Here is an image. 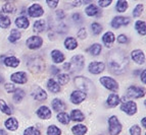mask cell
Masks as SVG:
<instances>
[{
  "label": "cell",
  "instance_id": "cell-23",
  "mask_svg": "<svg viewBox=\"0 0 146 135\" xmlns=\"http://www.w3.org/2000/svg\"><path fill=\"white\" fill-rule=\"evenodd\" d=\"M4 65L7 67L15 68L20 65V60L15 56H8L4 59Z\"/></svg>",
  "mask_w": 146,
  "mask_h": 135
},
{
  "label": "cell",
  "instance_id": "cell-50",
  "mask_svg": "<svg viewBox=\"0 0 146 135\" xmlns=\"http://www.w3.org/2000/svg\"><path fill=\"white\" fill-rule=\"evenodd\" d=\"M46 3L48 4V6L50 8H55L58 5V1L57 0H55V1H49V0H47Z\"/></svg>",
  "mask_w": 146,
  "mask_h": 135
},
{
  "label": "cell",
  "instance_id": "cell-54",
  "mask_svg": "<svg viewBox=\"0 0 146 135\" xmlns=\"http://www.w3.org/2000/svg\"><path fill=\"white\" fill-rule=\"evenodd\" d=\"M145 75H146V71H145V70H143V71H142V73H141V81L143 82V85H145V83H146Z\"/></svg>",
  "mask_w": 146,
  "mask_h": 135
},
{
  "label": "cell",
  "instance_id": "cell-34",
  "mask_svg": "<svg viewBox=\"0 0 146 135\" xmlns=\"http://www.w3.org/2000/svg\"><path fill=\"white\" fill-rule=\"evenodd\" d=\"M0 111L5 115H11L13 113L12 109L7 105V103L4 100H0Z\"/></svg>",
  "mask_w": 146,
  "mask_h": 135
},
{
  "label": "cell",
  "instance_id": "cell-43",
  "mask_svg": "<svg viewBox=\"0 0 146 135\" xmlns=\"http://www.w3.org/2000/svg\"><path fill=\"white\" fill-rule=\"evenodd\" d=\"M91 29H92V33L94 35H99L102 31V26L98 22H93L91 24Z\"/></svg>",
  "mask_w": 146,
  "mask_h": 135
},
{
  "label": "cell",
  "instance_id": "cell-32",
  "mask_svg": "<svg viewBox=\"0 0 146 135\" xmlns=\"http://www.w3.org/2000/svg\"><path fill=\"white\" fill-rule=\"evenodd\" d=\"M135 29H136L139 35L145 36V34H146L145 22H143V20H137V22H135Z\"/></svg>",
  "mask_w": 146,
  "mask_h": 135
},
{
  "label": "cell",
  "instance_id": "cell-29",
  "mask_svg": "<svg viewBox=\"0 0 146 135\" xmlns=\"http://www.w3.org/2000/svg\"><path fill=\"white\" fill-rule=\"evenodd\" d=\"M85 13L88 16H97L98 13H100L99 8L94 4H89L85 8Z\"/></svg>",
  "mask_w": 146,
  "mask_h": 135
},
{
  "label": "cell",
  "instance_id": "cell-51",
  "mask_svg": "<svg viewBox=\"0 0 146 135\" xmlns=\"http://www.w3.org/2000/svg\"><path fill=\"white\" fill-rule=\"evenodd\" d=\"M74 22H82V16H81L80 13H74L73 16H72Z\"/></svg>",
  "mask_w": 146,
  "mask_h": 135
},
{
  "label": "cell",
  "instance_id": "cell-47",
  "mask_svg": "<svg viewBox=\"0 0 146 135\" xmlns=\"http://www.w3.org/2000/svg\"><path fill=\"white\" fill-rule=\"evenodd\" d=\"M77 36H78V38H80L81 40H84V39L87 38V31H86L85 28H82V29H79V31L77 33Z\"/></svg>",
  "mask_w": 146,
  "mask_h": 135
},
{
  "label": "cell",
  "instance_id": "cell-11",
  "mask_svg": "<svg viewBox=\"0 0 146 135\" xmlns=\"http://www.w3.org/2000/svg\"><path fill=\"white\" fill-rule=\"evenodd\" d=\"M28 14L31 17H40L44 14V9L42 8V6L38 3L36 4H32L29 8H28Z\"/></svg>",
  "mask_w": 146,
  "mask_h": 135
},
{
  "label": "cell",
  "instance_id": "cell-13",
  "mask_svg": "<svg viewBox=\"0 0 146 135\" xmlns=\"http://www.w3.org/2000/svg\"><path fill=\"white\" fill-rule=\"evenodd\" d=\"M87 98V94L81 90H74L71 94V102L74 105H80Z\"/></svg>",
  "mask_w": 146,
  "mask_h": 135
},
{
  "label": "cell",
  "instance_id": "cell-26",
  "mask_svg": "<svg viewBox=\"0 0 146 135\" xmlns=\"http://www.w3.org/2000/svg\"><path fill=\"white\" fill-rule=\"evenodd\" d=\"M88 131L87 126L83 125V124H78L72 127V132L75 135H85Z\"/></svg>",
  "mask_w": 146,
  "mask_h": 135
},
{
  "label": "cell",
  "instance_id": "cell-37",
  "mask_svg": "<svg viewBox=\"0 0 146 135\" xmlns=\"http://www.w3.org/2000/svg\"><path fill=\"white\" fill-rule=\"evenodd\" d=\"M70 80H71V78H70V76L66 73H59V74H57V83L59 85H66Z\"/></svg>",
  "mask_w": 146,
  "mask_h": 135
},
{
  "label": "cell",
  "instance_id": "cell-14",
  "mask_svg": "<svg viewBox=\"0 0 146 135\" xmlns=\"http://www.w3.org/2000/svg\"><path fill=\"white\" fill-rule=\"evenodd\" d=\"M10 78H11L12 81L15 82V83H19V85H24V83L28 82V74L24 71L12 73Z\"/></svg>",
  "mask_w": 146,
  "mask_h": 135
},
{
  "label": "cell",
  "instance_id": "cell-24",
  "mask_svg": "<svg viewBox=\"0 0 146 135\" xmlns=\"http://www.w3.org/2000/svg\"><path fill=\"white\" fill-rule=\"evenodd\" d=\"M15 26L19 29H28L30 26V22L26 16H19L15 19Z\"/></svg>",
  "mask_w": 146,
  "mask_h": 135
},
{
  "label": "cell",
  "instance_id": "cell-30",
  "mask_svg": "<svg viewBox=\"0 0 146 135\" xmlns=\"http://www.w3.org/2000/svg\"><path fill=\"white\" fill-rule=\"evenodd\" d=\"M47 88L53 94H57V92H60V85L52 78H50L48 80V82H47Z\"/></svg>",
  "mask_w": 146,
  "mask_h": 135
},
{
  "label": "cell",
  "instance_id": "cell-41",
  "mask_svg": "<svg viewBox=\"0 0 146 135\" xmlns=\"http://www.w3.org/2000/svg\"><path fill=\"white\" fill-rule=\"evenodd\" d=\"M47 135H61V130L57 126L50 125L47 128Z\"/></svg>",
  "mask_w": 146,
  "mask_h": 135
},
{
  "label": "cell",
  "instance_id": "cell-40",
  "mask_svg": "<svg viewBox=\"0 0 146 135\" xmlns=\"http://www.w3.org/2000/svg\"><path fill=\"white\" fill-rule=\"evenodd\" d=\"M128 2L127 1H124V0H119L117 2V6H115V9L119 12H125L127 9H128Z\"/></svg>",
  "mask_w": 146,
  "mask_h": 135
},
{
  "label": "cell",
  "instance_id": "cell-3",
  "mask_svg": "<svg viewBox=\"0 0 146 135\" xmlns=\"http://www.w3.org/2000/svg\"><path fill=\"white\" fill-rule=\"evenodd\" d=\"M75 85L78 87V90L85 92L86 94L92 92V88L94 87L93 82L89 78L84 76H77L75 78Z\"/></svg>",
  "mask_w": 146,
  "mask_h": 135
},
{
  "label": "cell",
  "instance_id": "cell-7",
  "mask_svg": "<svg viewBox=\"0 0 146 135\" xmlns=\"http://www.w3.org/2000/svg\"><path fill=\"white\" fill-rule=\"evenodd\" d=\"M127 96L130 99H140L145 96V90L136 85H131L127 88Z\"/></svg>",
  "mask_w": 146,
  "mask_h": 135
},
{
  "label": "cell",
  "instance_id": "cell-45",
  "mask_svg": "<svg viewBox=\"0 0 146 135\" xmlns=\"http://www.w3.org/2000/svg\"><path fill=\"white\" fill-rule=\"evenodd\" d=\"M130 133L131 135H141V128L138 125H133L130 128Z\"/></svg>",
  "mask_w": 146,
  "mask_h": 135
},
{
  "label": "cell",
  "instance_id": "cell-8",
  "mask_svg": "<svg viewBox=\"0 0 146 135\" xmlns=\"http://www.w3.org/2000/svg\"><path fill=\"white\" fill-rule=\"evenodd\" d=\"M27 47L31 50H37L43 45V39L39 36H32L26 41Z\"/></svg>",
  "mask_w": 146,
  "mask_h": 135
},
{
  "label": "cell",
  "instance_id": "cell-52",
  "mask_svg": "<svg viewBox=\"0 0 146 135\" xmlns=\"http://www.w3.org/2000/svg\"><path fill=\"white\" fill-rule=\"evenodd\" d=\"M56 16H57V18H58V19H62L63 17L66 16V14H64V11H63V10H61V9L57 10V11H56Z\"/></svg>",
  "mask_w": 146,
  "mask_h": 135
},
{
  "label": "cell",
  "instance_id": "cell-58",
  "mask_svg": "<svg viewBox=\"0 0 146 135\" xmlns=\"http://www.w3.org/2000/svg\"><path fill=\"white\" fill-rule=\"evenodd\" d=\"M3 80H4V78H3V77L1 76V75H0V83H2Z\"/></svg>",
  "mask_w": 146,
  "mask_h": 135
},
{
  "label": "cell",
  "instance_id": "cell-48",
  "mask_svg": "<svg viewBox=\"0 0 146 135\" xmlns=\"http://www.w3.org/2000/svg\"><path fill=\"white\" fill-rule=\"evenodd\" d=\"M129 42V39H128V37L126 36V35H119V37H117V43L119 44H126Z\"/></svg>",
  "mask_w": 146,
  "mask_h": 135
},
{
  "label": "cell",
  "instance_id": "cell-56",
  "mask_svg": "<svg viewBox=\"0 0 146 135\" xmlns=\"http://www.w3.org/2000/svg\"><path fill=\"white\" fill-rule=\"evenodd\" d=\"M141 122H142V126H143V127L145 128V127H146V118H143V119H142Z\"/></svg>",
  "mask_w": 146,
  "mask_h": 135
},
{
  "label": "cell",
  "instance_id": "cell-49",
  "mask_svg": "<svg viewBox=\"0 0 146 135\" xmlns=\"http://www.w3.org/2000/svg\"><path fill=\"white\" fill-rule=\"evenodd\" d=\"M98 4L100 7H107L108 5L111 4V0H99Z\"/></svg>",
  "mask_w": 146,
  "mask_h": 135
},
{
  "label": "cell",
  "instance_id": "cell-21",
  "mask_svg": "<svg viewBox=\"0 0 146 135\" xmlns=\"http://www.w3.org/2000/svg\"><path fill=\"white\" fill-rule=\"evenodd\" d=\"M4 126L6 127V129L10 131H15L19 128V121L13 117H10L7 120L4 122Z\"/></svg>",
  "mask_w": 146,
  "mask_h": 135
},
{
  "label": "cell",
  "instance_id": "cell-9",
  "mask_svg": "<svg viewBox=\"0 0 146 135\" xmlns=\"http://www.w3.org/2000/svg\"><path fill=\"white\" fill-rule=\"evenodd\" d=\"M121 110L123 112L129 116H133L134 114L137 113V104L134 103L133 101H128L124 102L122 105H121Z\"/></svg>",
  "mask_w": 146,
  "mask_h": 135
},
{
  "label": "cell",
  "instance_id": "cell-44",
  "mask_svg": "<svg viewBox=\"0 0 146 135\" xmlns=\"http://www.w3.org/2000/svg\"><path fill=\"white\" fill-rule=\"evenodd\" d=\"M143 9H144V6L142 4H137L136 7L134 8L133 10V16L134 17H138L141 15V13L143 12Z\"/></svg>",
  "mask_w": 146,
  "mask_h": 135
},
{
  "label": "cell",
  "instance_id": "cell-12",
  "mask_svg": "<svg viewBox=\"0 0 146 135\" xmlns=\"http://www.w3.org/2000/svg\"><path fill=\"white\" fill-rule=\"evenodd\" d=\"M130 24V18L126 16H115L112 18L111 22H110V26H111L113 29H119L121 27H125V26H128Z\"/></svg>",
  "mask_w": 146,
  "mask_h": 135
},
{
  "label": "cell",
  "instance_id": "cell-31",
  "mask_svg": "<svg viewBox=\"0 0 146 135\" xmlns=\"http://www.w3.org/2000/svg\"><path fill=\"white\" fill-rule=\"evenodd\" d=\"M86 51L93 56H98L100 53H101V51H102V46H101L100 44H97V43L93 44V45H91Z\"/></svg>",
  "mask_w": 146,
  "mask_h": 135
},
{
  "label": "cell",
  "instance_id": "cell-10",
  "mask_svg": "<svg viewBox=\"0 0 146 135\" xmlns=\"http://www.w3.org/2000/svg\"><path fill=\"white\" fill-rule=\"evenodd\" d=\"M104 69L105 64L103 62H100V61H93L88 66L89 72L92 73V74H99L102 71H104Z\"/></svg>",
  "mask_w": 146,
  "mask_h": 135
},
{
  "label": "cell",
  "instance_id": "cell-57",
  "mask_svg": "<svg viewBox=\"0 0 146 135\" xmlns=\"http://www.w3.org/2000/svg\"><path fill=\"white\" fill-rule=\"evenodd\" d=\"M0 135H7L6 131H4L3 129H0Z\"/></svg>",
  "mask_w": 146,
  "mask_h": 135
},
{
  "label": "cell",
  "instance_id": "cell-36",
  "mask_svg": "<svg viewBox=\"0 0 146 135\" xmlns=\"http://www.w3.org/2000/svg\"><path fill=\"white\" fill-rule=\"evenodd\" d=\"M57 120H58V122H60L61 124H63V125H68V124H70V122H71V119H70L68 114L64 113V112H61V113L57 114Z\"/></svg>",
  "mask_w": 146,
  "mask_h": 135
},
{
  "label": "cell",
  "instance_id": "cell-16",
  "mask_svg": "<svg viewBox=\"0 0 146 135\" xmlns=\"http://www.w3.org/2000/svg\"><path fill=\"white\" fill-rule=\"evenodd\" d=\"M131 57L133 61L136 62L137 64H144L145 63V54L142 50L137 49V50L132 51Z\"/></svg>",
  "mask_w": 146,
  "mask_h": 135
},
{
  "label": "cell",
  "instance_id": "cell-35",
  "mask_svg": "<svg viewBox=\"0 0 146 135\" xmlns=\"http://www.w3.org/2000/svg\"><path fill=\"white\" fill-rule=\"evenodd\" d=\"M25 92L22 88H15V90L13 92V101L15 103H21L23 101V99L25 98Z\"/></svg>",
  "mask_w": 146,
  "mask_h": 135
},
{
  "label": "cell",
  "instance_id": "cell-20",
  "mask_svg": "<svg viewBox=\"0 0 146 135\" xmlns=\"http://www.w3.org/2000/svg\"><path fill=\"white\" fill-rule=\"evenodd\" d=\"M51 106L52 109H53V111L58 112V113H61L62 111L66 110V104L60 99H54L51 102Z\"/></svg>",
  "mask_w": 146,
  "mask_h": 135
},
{
  "label": "cell",
  "instance_id": "cell-19",
  "mask_svg": "<svg viewBox=\"0 0 146 135\" xmlns=\"http://www.w3.org/2000/svg\"><path fill=\"white\" fill-rule=\"evenodd\" d=\"M119 103H121V99H119V94H110L106 100V104L110 108H115V107H117Z\"/></svg>",
  "mask_w": 146,
  "mask_h": 135
},
{
  "label": "cell",
  "instance_id": "cell-17",
  "mask_svg": "<svg viewBox=\"0 0 146 135\" xmlns=\"http://www.w3.org/2000/svg\"><path fill=\"white\" fill-rule=\"evenodd\" d=\"M37 116L39 117L40 119H43V120H48V119L51 118V111L50 109L46 106H41L38 110H37Z\"/></svg>",
  "mask_w": 146,
  "mask_h": 135
},
{
  "label": "cell",
  "instance_id": "cell-15",
  "mask_svg": "<svg viewBox=\"0 0 146 135\" xmlns=\"http://www.w3.org/2000/svg\"><path fill=\"white\" fill-rule=\"evenodd\" d=\"M32 96H33L36 101L42 102V101H45V100L47 99V94L42 87H35L34 89H33V92H32Z\"/></svg>",
  "mask_w": 146,
  "mask_h": 135
},
{
  "label": "cell",
  "instance_id": "cell-4",
  "mask_svg": "<svg viewBox=\"0 0 146 135\" xmlns=\"http://www.w3.org/2000/svg\"><path fill=\"white\" fill-rule=\"evenodd\" d=\"M123 126L117 116H111L108 119V132L110 135H119L122 132Z\"/></svg>",
  "mask_w": 146,
  "mask_h": 135
},
{
  "label": "cell",
  "instance_id": "cell-1",
  "mask_svg": "<svg viewBox=\"0 0 146 135\" xmlns=\"http://www.w3.org/2000/svg\"><path fill=\"white\" fill-rule=\"evenodd\" d=\"M128 63V58L119 51H113L108 58V67L115 74H121L124 72L125 66Z\"/></svg>",
  "mask_w": 146,
  "mask_h": 135
},
{
  "label": "cell",
  "instance_id": "cell-46",
  "mask_svg": "<svg viewBox=\"0 0 146 135\" xmlns=\"http://www.w3.org/2000/svg\"><path fill=\"white\" fill-rule=\"evenodd\" d=\"M4 88L5 90L8 92V94H13V92L15 90V87L13 83H9V82H7V83H5L4 85Z\"/></svg>",
  "mask_w": 146,
  "mask_h": 135
},
{
  "label": "cell",
  "instance_id": "cell-27",
  "mask_svg": "<svg viewBox=\"0 0 146 135\" xmlns=\"http://www.w3.org/2000/svg\"><path fill=\"white\" fill-rule=\"evenodd\" d=\"M70 119L75 122H82L85 120V115H84L80 110H73L70 116Z\"/></svg>",
  "mask_w": 146,
  "mask_h": 135
},
{
  "label": "cell",
  "instance_id": "cell-42",
  "mask_svg": "<svg viewBox=\"0 0 146 135\" xmlns=\"http://www.w3.org/2000/svg\"><path fill=\"white\" fill-rule=\"evenodd\" d=\"M24 135H41V132H40L39 129H37L36 127H28L26 130L24 131Z\"/></svg>",
  "mask_w": 146,
  "mask_h": 135
},
{
  "label": "cell",
  "instance_id": "cell-25",
  "mask_svg": "<svg viewBox=\"0 0 146 135\" xmlns=\"http://www.w3.org/2000/svg\"><path fill=\"white\" fill-rule=\"evenodd\" d=\"M64 47H66V50H75L78 47V42L73 37H68V38H66L64 40Z\"/></svg>",
  "mask_w": 146,
  "mask_h": 135
},
{
  "label": "cell",
  "instance_id": "cell-18",
  "mask_svg": "<svg viewBox=\"0 0 146 135\" xmlns=\"http://www.w3.org/2000/svg\"><path fill=\"white\" fill-rule=\"evenodd\" d=\"M115 41V36L112 31H106L102 37V42L107 48L111 47L113 42Z\"/></svg>",
  "mask_w": 146,
  "mask_h": 135
},
{
  "label": "cell",
  "instance_id": "cell-22",
  "mask_svg": "<svg viewBox=\"0 0 146 135\" xmlns=\"http://www.w3.org/2000/svg\"><path fill=\"white\" fill-rule=\"evenodd\" d=\"M51 58H52V60H53V62L55 63V64L62 63L63 61H64V59H66L63 53L59 50H53L51 52Z\"/></svg>",
  "mask_w": 146,
  "mask_h": 135
},
{
  "label": "cell",
  "instance_id": "cell-53",
  "mask_svg": "<svg viewBox=\"0 0 146 135\" xmlns=\"http://www.w3.org/2000/svg\"><path fill=\"white\" fill-rule=\"evenodd\" d=\"M51 72L53 73V74H59V72H60V69L57 67H55V66H52L51 67Z\"/></svg>",
  "mask_w": 146,
  "mask_h": 135
},
{
  "label": "cell",
  "instance_id": "cell-6",
  "mask_svg": "<svg viewBox=\"0 0 146 135\" xmlns=\"http://www.w3.org/2000/svg\"><path fill=\"white\" fill-rule=\"evenodd\" d=\"M100 83L106 89H110L111 92H117L119 90V83L113 78L110 76H102L99 79Z\"/></svg>",
  "mask_w": 146,
  "mask_h": 135
},
{
  "label": "cell",
  "instance_id": "cell-38",
  "mask_svg": "<svg viewBox=\"0 0 146 135\" xmlns=\"http://www.w3.org/2000/svg\"><path fill=\"white\" fill-rule=\"evenodd\" d=\"M11 24V20L6 15H0V28L2 29H8Z\"/></svg>",
  "mask_w": 146,
  "mask_h": 135
},
{
  "label": "cell",
  "instance_id": "cell-55",
  "mask_svg": "<svg viewBox=\"0 0 146 135\" xmlns=\"http://www.w3.org/2000/svg\"><path fill=\"white\" fill-rule=\"evenodd\" d=\"M63 68H64L66 70H70V68H71V65H70V62L66 63V64L63 65Z\"/></svg>",
  "mask_w": 146,
  "mask_h": 135
},
{
  "label": "cell",
  "instance_id": "cell-5",
  "mask_svg": "<svg viewBox=\"0 0 146 135\" xmlns=\"http://www.w3.org/2000/svg\"><path fill=\"white\" fill-rule=\"evenodd\" d=\"M70 65H71V70L72 72L73 71H81V70L84 68L85 65V57L83 55H76L74 56L71 59V62H70Z\"/></svg>",
  "mask_w": 146,
  "mask_h": 135
},
{
  "label": "cell",
  "instance_id": "cell-39",
  "mask_svg": "<svg viewBox=\"0 0 146 135\" xmlns=\"http://www.w3.org/2000/svg\"><path fill=\"white\" fill-rule=\"evenodd\" d=\"M2 11L4 13H8V14H11L15 11V6L12 4L11 2H6L5 4H3L2 6Z\"/></svg>",
  "mask_w": 146,
  "mask_h": 135
},
{
  "label": "cell",
  "instance_id": "cell-28",
  "mask_svg": "<svg viewBox=\"0 0 146 135\" xmlns=\"http://www.w3.org/2000/svg\"><path fill=\"white\" fill-rule=\"evenodd\" d=\"M47 28V24H46V22L43 20V19H39V20H36L34 24V31L35 33H43Z\"/></svg>",
  "mask_w": 146,
  "mask_h": 135
},
{
  "label": "cell",
  "instance_id": "cell-33",
  "mask_svg": "<svg viewBox=\"0 0 146 135\" xmlns=\"http://www.w3.org/2000/svg\"><path fill=\"white\" fill-rule=\"evenodd\" d=\"M21 38H22V33H21L19 29H11L10 31V35H9V38H8V41L10 42V43H15V42H17L19 40H21Z\"/></svg>",
  "mask_w": 146,
  "mask_h": 135
},
{
  "label": "cell",
  "instance_id": "cell-2",
  "mask_svg": "<svg viewBox=\"0 0 146 135\" xmlns=\"http://www.w3.org/2000/svg\"><path fill=\"white\" fill-rule=\"evenodd\" d=\"M30 71L33 73H41L45 70V61L40 56H33L27 63Z\"/></svg>",
  "mask_w": 146,
  "mask_h": 135
}]
</instances>
